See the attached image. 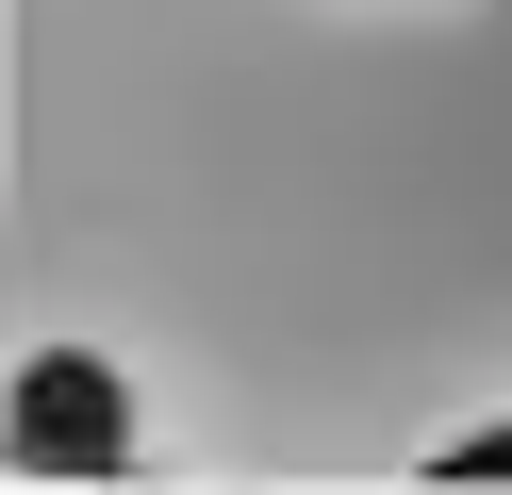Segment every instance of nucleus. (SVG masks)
Wrapping results in <instances>:
<instances>
[{
  "label": "nucleus",
  "instance_id": "nucleus-1",
  "mask_svg": "<svg viewBox=\"0 0 512 495\" xmlns=\"http://www.w3.org/2000/svg\"><path fill=\"white\" fill-rule=\"evenodd\" d=\"M17 462H34V479H116V462H133V396L83 347H50L34 380H17Z\"/></svg>",
  "mask_w": 512,
  "mask_h": 495
},
{
  "label": "nucleus",
  "instance_id": "nucleus-2",
  "mask_svg": "<svg viewBox=\"0 0 512 495\" xmlns=\"http://www.w3.org/2000/svg\"><path fill=\"white\" fill-rule=\"evenodd\" d=\"M446 479H512V429H479V446H446Z\"/></svg>",
  "mask_w": 512,
  "mask_h": 495
}]
</instances>
